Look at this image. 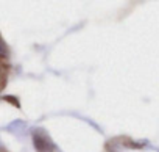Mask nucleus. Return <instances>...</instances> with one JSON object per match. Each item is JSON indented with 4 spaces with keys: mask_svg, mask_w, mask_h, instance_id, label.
Here are the masks:
<instances>
[{
    "mask_svg": "<svg viewBox=\"0 0 159 152\" xmlns=\"http://www.w3.org/2000/svg\"><path fill=\"white\" fill-rule=\"evenodd\" d=\"M34 147L38 152H52L55 149L50 138L42 132H34Z\"/></svg>",
    "mask_w": 159,
    "mask_h": 152,
    "instance_id": "f257e3e1",
    "label": "nucleus"
},
{
    "mask_svg": "<svg viewBox=\"0 0 159 152\" xmlns=\"http://www.w3.org/2000/svg\"><path fill=\"white\" fill-rule=\"evenodd\" d=\"M7 52H8V49H7V46H5V42L0 39V56H3V55H7Z\"/></svg>",
    "mask_w": 159,
    "mask_h": 152,
    "instance_id": "f03ea898",
    "label": "nucleus"
}]
</instances>
